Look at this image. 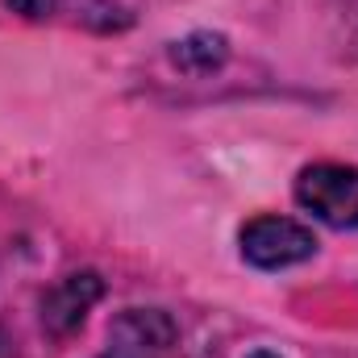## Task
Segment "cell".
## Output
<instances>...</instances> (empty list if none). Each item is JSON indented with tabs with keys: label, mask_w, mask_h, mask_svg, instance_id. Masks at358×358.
I'll use <instances>...</instances> for the list:
<instances>
[{
	"label": "cell",
	"mask_w": 358,
	"mask_h": 358,
	"mask_svg": "<svg viewBox=\"0 0 358 358\" xmlns=\"http://www.w3.org/2000/svg\"><path fill=\"white\" fill-rule=\"evenodd\" d=\"M171 63L187 76H213L229 63V38L213 34V29H196V34L171 42Z\"/></svg>",
	"instance_id": "6"
},
{
	"label": "cell",
	"mask_w": 358,
	"mask_h": 358,
	"mask_svg": "<svg viewBox=\"0 0 358 358\" xmlns=\"http://www.w3.org/2000/svg\"><path fill=\"white\" fill-rule=\"evenodd\" d=\"M179 325L167 308H125L108 321V346L100 358H176Z\"/></svg>",
	"instance_id": "3"
},
{
	"label": "cell",
	"mask_w": 358,
	"mask_h": 358,
	"mask_svg": "<svg viewBox=\"0 0 358 358\" xmlns=\"http://www.w3.org/2000/svg\"><path fill=\"white\" fill-rule=\"evenodd\" d=\"M104 296V275L100 271H71L63 279H55L42 300H38V317H42V329L50 338H71L76 329H84L88 313L100 304Z\"/></svg>",
	"instance_id": "4"
},
{
	"label": "cell",
	"mask_w": 358,
	"mask_h": 358,
	"mask_svg": "<svg viewBox=\"0 0 358 358\" xmlns=\"http://www.w3.org/2000/svg\"><path fill=\"white\" fill-rule=\"evenodd\" d=\"M4 8L25 21H67L96 34H117L134 25V13H125L117 0H4Z\"/></svg>",
	"instance_id": "5"
},
{
	"label": "cell",
	"mask_w": 358,
	"mask_h": 358,
	"mask_svg": "<svg viewBox=\"0 0 358 358\" xmlns=\"http://www.w3.org/2000/svg\"><path fill=\"white\" fill-rule=\"evenodd\" d=\"M292 196L321 225H329V229H358V167L313 163V167H304L296 176Z\"/></svg>",
	"instance_id": "2"
},
{
	"label": "cell",
	"mask_w": 358,
	"mask_h": 358,
	"mask_svg": "<svg viewBox=\"0 0 358 358\" xmlns=\"http://www.w3.org/2000/svg\"><path fill=\"white\" fill-rule=\"evenodd\" d=\"M317 234L292 217L279 213H259L238 229V255L255 271H287L300 267L317 255Z\"/></svg>",
	"instance_id": "1"
},
{
	"label": "cell",
	"mask_w": 358,
	"mask_h": 358,
	"mask_svg": "<svg viewBox=\"0 0 358 358\" xmlns=\"http://www.w3.org/2000/svg\"><path fill=\"white\" fill-rule=\"evenodd\" d=\"M246 358H279V355H275V350H267V346H259V350H250Z\"/></svg>",
	"instance_id": "7"
}]
</instances>
